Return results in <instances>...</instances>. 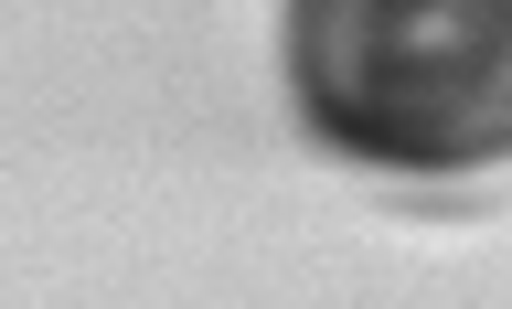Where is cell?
<instances>
[{
	"mask_svg": "<svg viewBox=\"0 0 512 309\" xmlns=\"http://www.w3.org/2000/svg\"><path fill=\"white\" fill-rule=\"evenodd\" d=\"M288 75L320 139L395 171L512 150V0H299Z\"/></svg>",
	"mask_w": 512,
	"mask_h": 309,
	"instance_id": "obj_1",
	"label": "cell"
}]
</instances>
